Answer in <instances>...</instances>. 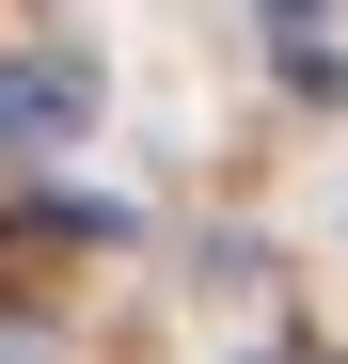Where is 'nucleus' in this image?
I'll return each mask as SVG.
<instances>
[{
  "label": "nucleus",
  "instance_id": "nucleus-3",
  "mask_svg": "<svg viewBox=\"0 0 348 364\" xmlns=\"http://www.w3.org/2000/svg\"><path fill=\"white\" fill-rule=\"evenodd\" d=\"M269 32H285V48H317V0H269Z\"/></svg>",
  "mask_w": 348,
  "mask_h": 364
},
{
  "label": "nucleus",
  "instance_id": "nucleus-1",
  "mask_svg": "<svg viewBox=\"0 0 348 364\" xmlns=\"http://www.w3.org/2000/svg\"><path fill=\"white\" fill-rule=\"evenodd\" d=\"M95 127V64L80 48H0V159H48Z\"/></svg>",
  "mask_w": 348,
  "mask_h": 364
},
{
  "label": "nucleus",
  "instance_id": "nucleus-2",
  "mask_svg": "<svg viewBox=\"0 0 348 364\" xmlns=\"http://www.w3.org/2000/svg\"><path fill=\"white\" fill-rule=\"evenodd\" d=\"M80 237H111V206H32V222H0V285H48V254H80Z\"/></svg>",
  "mask_w": 348,
  "mask_h": 364
}]
</instances>
